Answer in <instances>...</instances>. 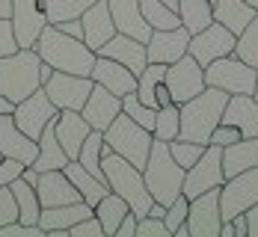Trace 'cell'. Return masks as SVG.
Instances as JSON below:
<instances>
[{
  "instance_id": "obj_1",
  "label": "cell",
  "mask_w": 258,
  "mask_h": 237,
  "mask_svg": "<svg viewBox=\"0 0 258 237\" xmlns=\"http://www.w3.org/2000/svg\"><path fill=\"white\" fill-rule=\"evenodd\" d=\"M33 48L42 56V62H48L53 71H69V74H83V77L92 74V65L98 56L83 39H75V36L56 30L53 24H48L39 33Z\"/></svg>"
},
{
  "instance_id": "obj_2",
  "label": "cell",
  "mask_w": 258,
  "mask_h": 237,
  "mask_svg": "<svg viewBox=\"0 0 258 237\" xmlns=\"http://www.w3.org/2000/svg\"><path fill=\"white\" fill-rule=\"evenodd\" d=\"M101 169H104V181H107V187H110L113 193H119V196L128 202V208L137 213V219L146 216L155 199H152V193H149V187H146L143 169L134 166L131 160L119 157L107 142L101 145Z\"/></svg>"
},
{
  "instance_id": "obj_3",
  "label": "cell",
  "mask_w": 258,
  "mask_h": 237,
  "mask_svg": "<svg viewBox=\"0 0 258 237\" xmlns=\"http://www.w3.org/2000/svg\"><path fill=\"white\" fill-rule=\"evenodd\" d=\"M229 101V92L217 89V86H205L199 95H193L190 101L181 104V139H193V142H211L214 128L223 122V110Z\"/></svg>"
},
{
  "instance_id": "obj_4",
  "label": "cell",
  "mask_w": 258,
  "mask_h": 237,
  "mask_svg": "<svg viewBox=\"0 0 258 237\" xmlns=\"http://www.w3.org/2000/svg\"><path fill=\"white\" fill-rule=\"evenodd\" d=\"M184 172L187 169L175 163L172 151H169V142L155 139L152 142V151H149V160L143 166V178H146V187H149L152 199L160 202V205H172L181 196Z\"/></svg>"
},
{
  "instance_id": "obj_5",
  "label": "cell",
  "mask_w": 258,
  "mask_h": 237,
  "mask_svg": "<svg viewBox=\"0 0 258 237\" xmlns=\"http://www.w3.org/2000/svg\"><path fill=\"white\" fill-rule=\"evenodd\" d=\"M39 65L42 56L36 53V48H18L9 56H0V98L18 104L27 95H33L42 86Z\"/></svg>"
},
{
  "instance_id": "obj_6",
  "label": "cell",
  "mask_w": 258,
  "mask_h": 237,
  "mask_svg": "<svg viewBox=\"0 0 258 237\" xmlns=\"http://www.w3.org/2000/svg\"><path fill=\"white\" fill-rule=\"evenodd\" d=\"M104 142H107L119 157L131 160L134 166H140V169H143V166H146V160H149V151H152L155 136H152L149 128L137 125L128 113H119V116L110 122V128L104 131Z\"/></svg>"
},
{
  "instance_id": "obj_7",
  "label": "cell",
  "mask_w": 258,
  "mask_h": 237,
  "mask_svg": "<svg viewBox=\"0 0 258 237\" xmlns=\"http://www.w3.org/2000/svg\"><path fill=\"white\" fill-rule=\"evenodd\" d=\"M255 77H258V68H252L249 62H243L237 53L220 56L211 65H205V83L229 92V95H252Z\"/></svg>"
},
{
  "instance_id": "obj_8",
  "label": "cell",
  "mask_w": 258,
  "mask_h": 237,
  "mask_svg": "<svg viewBox=\"0 0 258 237\" xmlns=\"http://www.w3.org/2000/svg\"><path fill=\"white\" fill-rule=\"evenodd\" d=\"M223 184H226L223 148L214 145V142H208L205 151H202V157L184 172V187H181V193H184L187 199H196V196H202L208 190H220Z\"/></svg>"
},
{
  "instance_id": "obj_9",
  "label": "cell",
  "mask_w": 258,
  "mask_h": 237,
  "mask_svg": "<svg viewBox=\"0 0 258 237\" xmlns=\"http://www.w3.org/2000/svg\"><path fill=\"white\" fill-rule=\"evenodd\" d=\"M166 89H169V95H172V104H184V101H190L193 95H199L202 89H205V68L196 62V56H190V53H184L181 59L175 62H169L166 65Z\"/></svg>"
},
{
  "instance_id": "obj_10",
  "label": "cell",
  "mask_w": 258,
  "mask_h": 237,
  "mask_svg": "<svg viewBox=\"0 0 258 237\" xmlns=\"http://www.w3.org/2000/svg\"><path fill=\"white\" fill-rule=\"evenodd\" d=\"M255 202H258V166L226 178V184L220 187V213H223V219L246 213Z\"/></svg>"
},
{
  "instance_id": "obj_11",
  "label": "cell",
  "mask_w": 258,
  "mask_h": 237,
  "mask_svg": "<svg viewBox=\"0 0 258 237\" xmlns=\"http://www.w3.org/2000/svg\"><path fill=\"white\" fill-rule=\"evenodd\" d=\"M56 113H59V110H56L53 101L48 98L45 86H39L33 95H27L24 101H18V104L12 107V119H15V125H18L30 139H36V142H39L42 131L53 122Z\"/></svg>"
},
{
  "instance_id": "obj_12",
  "label": "cell",
  "mask_w": 258,
  "mask_h": 237,
  "mask_svg": "<svg viewBox=\"0 0 258 237\" xmlns=\"http://www.w3.org/2000/svg\"><path fill=\"white\" fill-rule=\"evenodd\" d=\"M234 45H237V36H234L232 30L223 27L220 21H211L205 30H199V33L190 36V48H187V53L196 56V62L205 68V65H211L214 59L234 53Z\"/></svg>"
},
{
  "instance_id": "obj_13",
  "label": "cell",
  "mask_w": 258,
  "mask_h": 237,
  "mask_svg": "<svg viewBox=\"0 0 258 237\" xmlns=\"http://www.w3.org/2000/svg\"><path fill=\"white\" fill-rule=\"evenodd\" d=\"M95 80L83 77V74H69V71H53L48 83H45V92L53 101L56 110H83L89 92H92Z\"/></svg>"
},
{
  "instance_id": "obj_14",
  "label": "cell",
  "mask_w": 258,
  "mask_h": 237,
  "mask_svg": "<svg viewBox=\"0 0 258 237\" xmlns=\"http://www.w3.org/2000/svg\"><path fill=\"white\" fill-rule=\"evenodd\" d=\"M187 231L190 237H220L223 213H220V190H208L202 196L190 199L187 211Z\"/></svg>"
},
{
  "instance_id": "obj_15",
  "label": "cell",
  "mask_w": 258,
  "mask_h": 237,
  "mask_svg": "<svg viewBox=\"0 0 258 237\" xmlns=\"http://www.w3.org/2000/svg\"><path fill=\"white\" fill-rule=\"evenodd\" d=\"M12 27L21 48H33L39 33L48 27V15L42 0H12Z\"/></svg>"
},
{
  "instance_id": "obj_16",
  "label": "cell",
  "mask_w": 258,
  "mask_h": 237,
  "mask_svg": "<svg viewBox=\"0 0 258 237\" xmlns=\"http://www.w3.org/2000/svg\"><path fill=\"white\" fill-rule=\"evenodd\" d=\"M190 48V33L184 27H172V30H152L149 42H146V56L149 62H175L181 59Z\"/></svg>"
},
{
  "instance_id": "obj_17",
  "label": "cell",
  "mask_w": 258,
  "mask_h": 237,
  "mask_svg": "<svg viewBox=\"0 0 258 237\" xmlns=\"http://www.w3.org/2000/svg\"><path fill=\"white\" fill-rule=\"evenodd\" d=\"M0 154L12 160H21L24 166H30L36 154H39V142L30 139L12 119V113H3L0 116Z\"/></svg>"
},
{
  "instance_id": "obj_18",
  "label": "cell",
  "mask_w": 258,
  "mask_h": 237,
  "mask_svg": "<svg viewBox=\"0 0 258 237\" xmlns=\"http://www.w3.org/2000/svg\"><path fill=\"white\" fill-rule=\"evenodd\" d=\"M53 131H56V139H59L62 151L69 154V160H78L80 145H83V139L89 136L92 128H89V122L83 119L80 110H59L53 116Z\"/></svg>"
},
{
  "instance_id": "obj_19",
  "label": "cell",
  "mask_w": 258,
  "mask_h": 237,
  "mask_svg": "<svg viewBox=\"0 0 258 237\" xmlns=\"http://www.w3.org/2000/svg\"><path fill=\"white\" fill-rule=\"evenodd\" d=\"M36 193H39L42 208H56V205L83 202V199H80V193H78V187L69 181V175H66L62 169H48V172H39Z\"/></svg>"
},
{
  "instance_id": "obj_20",
  "label": "cell",
  "mask_w": 258,
  "mask_h": 237,
  "mask_svg": "<svg viewBox=\"0 0 258 237\" xmlns=\"http://www.w3.org/2000/svg\"><path fill=\"white\" fill-rule=\"evenodd\" d=\"M80 24H83V42L98 51L101 45H107L119 30L113 24V15H110V3L107 0H95L83 15H80Z\"/></svg>"
},
{
  "instance_id": "obj_21",
  "label": "cell",
  "mask_w": 258,
  "mask_h": 237,
  "mask_svg": "<svg viewBox=\"0 0 258 237\" xmlns=\"http://www.w3.org/2000/svg\"><path fill=\"white\" fill-rule=\"evenodd\" d=\"M80 113H83V119L89 122V128H92V131H107V128H110V122L122 113V98H119V95H113L110 89H104V86L95 83Z\"/></svg>"
},
{
  "instance_id": "obj_22",
  "label": "cell",
  "mask_w": 258,
  "mask_h": 237,
  "mask_svg": "<svg viewBox=\"0 0 258 237\" xmlns=\"http://www.w3.org/2000/svg\"><path fill=\"white\" fill-rule=\"evenodd\" d=\"M89 77L95 80L98 86L110 89L113 95H128V92H137V74L131 71L128 65L110 59V56H95V65H92V74Z\"/></svg>"
},
{
  "instance_id": "obj_23",
  "label": "cell",
  "mask_w": 258,
  "mask_h": 237,
  "mask_svg": "<svg viewBox=\"0 0 258 237\" xmlns=\"http://www.w3.org/2000/svg\"><path fill=\"white\" fill-rule=\"evenodd\" d=\"M98 56H110V59H116V62H122V65H128L131 71L140 77V71L149 65V56H146V42H140V39H131L125 33H116L107 45L98 48Z\"/></svg>"
},
{
  "instance_id": "obj_24",
  "label": "cell",
  "mask_w": 258,
  "mask_h": 237,
  "mask_svg": "<svg viewBox=\"0 0 258 237\" xmlns=\"http://www.w3.org/2000/svg\"><path fill=\"white\" fill-rule=\"evenodd\" d=\"M107 3H110V15H113V24L119 33H125L131 39H140V42H149L152 27L143 18L140 0H107Z\"/></svg>"
},
{
  "instance_id": "obj_25",
  "label": "cell",
  "mask_w": 258,
  "mask_h": 237,
  "mask_svg": "<svg viewBox=\"0 0 258 237\" xmlns=\"http://www.w3.org/2000/svg\"><path fill=\"white\" fill-rule=\"evenodd\" d=\"M223 122L234 125L240 136H258V98L252 95H229Z\"/></svg>"
},
{
  "instance_id": "obj_26",
  "label": "cell",
  "mask_w": 258,
  "mask_h": 237,
  "mask_svg": "<svg viewBox=\"0 0 258 237\" xmlns=\"http://www.w3.org/2000/svg\"><path fill=\"white\" fill-rule=\"evenodd\" d=\"M95 208L86 205V202H72V205H56V208H42L39 213V228L45 234H53V231H69L75 222L92 216Z\"/></svg>"
},
{
  "instance_id": "obj_27",
  "label": "cell",
  "mask_w": 258,
  "mask_h": 237,
  "mask_svg": "<svg viewBox=\"0 0 258 237\" xmlns=\"http://www.w3.org/2000/svg\"><path fill=\"white\" fill-rule=\"evenodd\" d=\"M258 166V136H240L237 142L223 148V172L232 178L237 172H246Z\"/></svg>"
},
{
  "instance_id": "obj_28",
  "label": "cell",
  "mask_w": 258,
  "mask_h": 237,
  "mask_svg": "<svg viewBox=\"0 0 258 237\" xmlns=\"http://www.w3.org/2000/svg\"><path fill=\"white\" fill-rule=\"evenodd\" d=\"M62 172L69 175V181H72V184L78 187L80 199H83L86 205H92V208H95V205L101 202L104 196L110 193V187L104 184V181H98V178H95L92 172H86V169L80 166L78 160H69V163L62 166Z\"/></svg>"
},
{
  "instance_id": "obj_29",
  "label": "cell",
  "mask_w": 258,
  "mask_h": 237,
  "mask_svg": "<svg viewBox=\"0 0 258 237\" xmlns=\"http://www.w3.org/2000/svg\"><path fill=\"white\" fill-rule=\"evenodd\" d=\"M252 18H255V9L246 0H214V21L229 27L234 36H240Z\"/></svg>"
},
{
  "instance_id": "obj_30",
  "label": "cell",
  "mask_w": 258,
  "mask_h": 237,
  "mask_svg": "<svg viewBox=\"0 0 258 237\" xmlns=\"http://www.w3.org/2000/svg\"><path fill=\"white\" fill-rule=\"evenodd\" d=\"M66 163H69V154L62 151V145L56 139V131H53V122H51L39 136V154H36V160L30 166L36 172H48V169H62Z\"/></svg>"
},
{
  "instance_id": "obj_31",
  "label": "cell",
  "mask_w": 258,
  "mask_h": 237,
  "mask_svg": "<svg viewBox=\"0 0 258 237\" xmlns=\"http://www.w3.org/2000/svg\"><path fill=\"white\" fill-rule=\"evenodd\" d=\"M9 190H12L15 202H18V219H21V222H27V225H39L42 202H39V193H36V187L18 175V178L9 184Z\"/></svg>"
},
{
  "instance_id": "obj_32",
  "label": "cell",
  "mask_w": 258,
  "mask_h": 237,
  "mask_svg": "<svg viewBox=\"0 0 258 237\" xmlns=\"http://www.w3.org/2000/svg\"><path fill=\"white\" fill-rule=\"evenodd\" d=\"M175 12L181 18V27L193 36L214 21V0H178Z\"/></svg>"
},
{
  "instance_id": "obj_33",
  "label": "cell",
  "mask_w": 258,
  "mask_h": 237,
  "mask_svg": "<svg viewBox=\"0 0 258 237\" xmlns=\"http://www.w3.org/2000/svg\"><path fill=\"white\" fill-rule=\"evenodd\" d=\"M128 211H131L128 202L119 193H113V190L95 205V216H98V222H101V228H104V237H116V228H119V222L125 219Z\"/></svg>"
},
{
  "instance_id": "obj_34",
  "label": "cell",
  "mask_w": 258,
  "mask_h": 237,
  "mask_svg": "<svg viewBox=\"0 0 258 237\" xmlns=\"http://www.w3.org/2000/svg\"><path fill=\"white\" fill-rule=\"evenodd\" d=\"M101 145H104V131H89V136L83 139L80 145V154H78V163L92 172L98 181H104V169H101ZM107 184V181H104Z\"/></svg>"
},
{
  "instance_id": "obj_35",
  "label": "cell",
  "mask_w": 258,
  "mask_h": 237,
  "mask_svg": "<svg viewBox=\"0 0 258 237\" xmlns=\"http://www.w3.org/2000/svg\"><path fill=\"white\" fill-rule=\"evenodd\" d=\"M140 9H143V18L149 21L152 30H172V27H181L178 12L169 9L163 0H140Z\"/></svg>"
},
{
  "instance_id": "obj_36",
  "label": "cell",
  "mask_w": 258,
  "mask_h": 237,
  "mask_svg": "<svg viewBox=\"0 0 258 237\" xmlns=\"http://www.w3.org/2000/svg\"><path fill=\"white\" fill-rule=\"evenodd\" d=\"M178 128H181V107L178 104L157 107L152 136L155 139H163V142H172V139H178Z\"/></svg>"
},
{
  "instance_id": "obj_37",
  "label": "cell",
  "mask_w": 258,
  "mask_h": 237,
  "mask_svg": "<svg viewBox=\"0 0 258 237\" xmlns=\"http://www.w3.org/2000/svg\"><path fill=\"white\" fill-rule=\"evenodd\" d=\"M95 0H42L45 6V15H48V24H59V21H69V18H80Z\"/></svg>"
},
{
  "instance_id": "obj_38",
  "label": "cell",
  "mask_w": 258,
  "mask_h": 237,
  "mask_svg": "<svg viewBox=\"0 0 258 237\" xmlns=\"http://www.w3.org/2000/svg\"><path fill=\"white\" fill-rule=\"evenodd\" d=\"M234 53H237L243 62H249L252 68H258V12H255V18L246 24V30L237 36Z\"/></svg>"
},
{
  "instance_id": "obj_39",
  "label": "cell",
  "mask_w": 258,
  "mask_h": 237,
  "mask_svg": "<svg viewBox=\"0 0 258 237\" xmlns=\"http://www.w3.org/2000/svg\"><path fill=\"white\" fill-rule=\"evenodd\" d=\"M122 113H128L131 119L137 122V125H143V128H155V116L157 110L149 104H143L140 98H137V92H128V95H122Z\"/></svg>"
},
{
  "instance_id": "obj_40",
  "label": "cell",
  "mask_w": 258,
  "mask_h": 237,
  "mask_svg": "<svg viewBox=\"0 0 258 237\" xmlns=\"http://www.w3.org/2000/svg\"><path fill=\"white\" fill-rule=\"evenodd\" d=\"M169 151H172V157H175V163L178 166H184V169H190L196 160L202 157V151H205V145L202 142H193V139H172L169 142Z\"/></svg>"
},
{
  "instance_id": "obj_41",
  "label": "cell",
  "mask_w": 258,
  "mask_h": 237,
  "mask_svg": "<svg viewBox=\"0 0 258 237\" xmlns=\"http://www.w3.org/2000/svg\"><path fill=\"white\" fill-rule=\"evenodd\" d=\"M187 211H190V199L181 193L178 199L172 202V205H166V213H163V222H166V228L175 234V228H181L184 222H187Z\"/></svg>"
},
{
  "instance_id": "obj_42",
  "label": "cell",
  "mask_w": 258,
  "mask_h": 237,
  "mask_svg": "<svg viewBox=\"0 0 258 237\" xmlns=\"http://www.w3.org/2000/svg\"><path fill=\"white\" fill-rule=\"evenodd\" d=\"M137 237H172V231L166 228V222L160 216H140L137 219Z\"/></svg>"
},
{
  "instance_id": "obj_43",
  "label": "cell",
  "mask_w": 258,
  "mask_h": 237,
  "mask_svg": "<svg viewBox=\"0 0 258 237\" xmlns=\"http://www.w3.org/2000/svg\"><path fill=\"white\" fill-rule=\"evenodd\" d=\"M18 219V202L9 187H0V228Z\"/></svg>"
},
{
  "instance_id": "obj_44",
  "label": "cell",
  "mask_w": 258,
  "mask_h": 237,
  "mask_svg": "<svg viewBox=\"0 0 258 237\" xmlns=\"http://www.w3.org/2000/svg\"><path fill=\"white\" fill-rule=\"evenodd\" d=\"M18 48H21V45H18L12 18H0V56H9V53H15Z\"/></svg>"
},
{
  "instance_id": "obj_45",
  "label": "cell",
  "mask_w": 258,
  "mask_h": 237,
  "mask_svg": "<svg viewBox=\"0 0 258 237\" xmlns=\"http://www.w3.org/2000/svg\"><path fill=\"white\" fill-rule=\"evenodd\" d=\"M69 237H104V228H101V222H98V216L92 213V216L75 222V225L69 228Z\"/></svg>"
},
{
  "instance_id": "obj_46",
  "label": "cell",
  "mask_w": 258,
  "mask_h": 237,
  "mask_svg": "<svg viewBox=\"0 0 258 237\" xmlns=\"http://www.w3.org/2000/svg\"><path fill=\"white\" fill-rule=\"evenodd\" d=\"M0 237H45V231L39 225H27L21 219H15V222H9V225L0 228Z\"/></svg>"
},
{
  "instance_id": "obj_47",
  "label": "cell",
  "mask_w": 258,
  "mask_h": 237,
  "mask_svg": "<svg viewBox=\"0 0 258 237\" xmlns=\"http://www.w3.org/2000/svg\"><path fill=\"white\" fill-rule=\"evenodd\" d=\"M237 139H240V131H237L234 125H226V122H220V125L214 128V133H211V142L220 145V148L232 145V142H237Z\"/></svg>"
},
{
  "instance_id": "obj_48",
  "label": "cell",
  "mask_w": 258,
  "mask_h": 237,
  "mask_svg": "<svg viewBox=\"0 0 258 237\" xmlns=\"http://www.w3.org/2000/svg\"><path fill=\"white\" fill-rule=\"evenodd\" d=\"M24 172V163L21 160H12V157H3L0 160V187H9L18 175Z\"/></svg>"
},
{
  "instance_id": "obj_49",
  "label": "cell",
  "mask_w": 258,
  "mask_h": 237,
  "mask_svg": "<svg viewBox=\"0 0 258 237\" xmlns=\"http://www.w3.org/2000/svg\"><path fill=\"white\" fill-rule=\"evenodd\" d=\"M116 237H137V213L134 211L125 213V219H122L119 228H116Z\"/></svg>"
},
{
  "instance_id": "obj_50",
  "label": "cell",
  "mask_w": 258,
  "mask_h": 237,
  "mask_svg": "<svg viewBox=\"0 0 258 237\" xmlns=\"http://www.w3.org/2000/svg\"><path fill=\"white\" fill-rule=\"evenodd\" d=\"M56 30H62V33H69V36H75V39H83V24H80V18H69V21H59V24H53Z\"/></svg>"
},
{
  "instance_id": "obj_51",
  "label": "cell",
  "mask_w": 258,
  "mask_h": 237,
  "mask_svg": "<svg viewBox=\"0 0 258 237\" xmlns=\"http://www.w3.org/2000/svg\"><path fill=\"white\" fill-rule=\"evenodd\" d=\"M232 225H234V237H249V222H246V213H237V216H232Z\"/></svg>"
},
{
  "instance_id": "obj_52",
  "label": "cell",
  "mask_w": 258,
  "mask_h": 237,
  "mask_svg": "<svg viewBox=\"0 0 258 237\" xmlns=\"http://www.w3.org/2000/svg\"><path fill=\"white\" fill-rule=\"evenodd\" d=\"M246 222H249V237H258V202L246 211Z\"/></svg>"
},
{
  "instance_id": "obj_53",
  "label": "cell",
  "mask_w": 258,
  "mask_h": 237,
  "mask_svg": "<svg viewBox=\"0 0 258 237\" xmlns=\"http://www.w3.org/2000/svg\"><path fill=\"white\" fill-rule=\"evenodd\" d=\"M0 18H12V0H0Z\"/></svg>"
},
{
  "instance_id": "obj_54",
  "label": "cell",
  "mask_w": 258,
  "mask_h": 237,
  "mask_svg": "<svg viewBox=\"0 0 258 237\" xmlns=\"http://www.w3.org/2000/svg\"><path fill=\"white\" fill-rule=\"evenodd\" d=\"M12 101H6V98H0V116H3V113H12Z\"/></svg>"
},
{
  "instance_id": "obj_55",
  "label": "cell",
  "mask_w": 258,
  "mask_h": 237,
  "mask_svg": "<svg viewBox=\"0 0 258 237\" xmlns=\"http://www.w3.org/2000/svg\"><path fill=\"white\" fill-rule=\"evenodd\" d=\"M246 3H249V6H252V9L258 12V0H246Z\"/></svg>"
},
{
  "instance_id": "obj_56",
  "label": "cell",
  "mask_w": 258,
  "mask_h": 237,
  "mask_svg": "<svg viewBox=\"0 0 258 237\" xmlns=\"http://www.w3.org/2000/svg\"><path fill=\"white\" fill-rule=\"evenodd\" d=\"M252 98H258V77H255V89H252Z\"/></svg>"
},
{
  "instance_id": "obj_57",
  "label": "cell",
  "mask_w": 258,
  "mask_h": 237,
  "mask_svg": "<svg viewBox=\"0 0 258 237\" xmlns=\"http://www.w3.org/2000/svg\"><path fill=\"white\" fill-rule=\"evenodd\" d=\"M0 160H3V154H0Z\"/></svg>"
}]
</instances>
